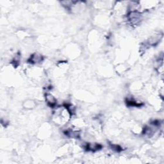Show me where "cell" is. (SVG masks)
Segmentation results:
<instances>
[{
	"mask_svg": "<svg viewBox=\"0 0 164 164\" xmlns=\"http://www.w3.org/2000/svg\"><path fill=\"white\" fill-rule=\"evenodd\" d=\"M46 101L47 103L49 105L50 107H54L57 105V99L54 98L53 95L50 93H46Z\"/></svg>",
	"mask_w": 164,
	"mask_h": 164,
	"instance_id": "obj_1",
	"label": "cell"
},
{
	"mask_svg": "<svg viewBox=\"0 0 164 164\" xmlns=\"http://www.w3.org/2000/svg\"><path fill=\"white\" fill-rule=\"evenodd\" d=\"M43 60L42 57L39 54H34L30 57L29 61L32 64H37L40 63V62H42Z\"/></svg>",
	"mask_w": 164,
	"mask_h": 164,
	"instance_id": "obj_2",
	"label": "cell"
}]
</instances>
